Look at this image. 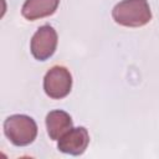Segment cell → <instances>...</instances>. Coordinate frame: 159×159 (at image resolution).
<instances>
[{
  "instance_id": "cell-3",
  "label": "cell",
  "mask_w": 159,
  "mask_h": 159,
  "mask_svg": "<svg viewBox=\"0 0 159 159\" xmlns=\"http://www.w3.org/2000/svg\"><path fill=\"white\" fill-rule=\"evenodd\" d=\"M72 88V76L63 66H53L43 78V89L52 99L65 98Z\"/></svg>"
},
{
  "instance_id": "cell-4",
  "label": "cell",
  "mask_w": 159,
  "mask_h": 159,
  "mask_svg": "<svg viewBox=\"0 0 159 159\" xmlns=\"http://www.w3.org/2000/svg\"><path fill=\"white\" fill-rule=\"evenodd\" d=\"M57 46V34L55 29L50 25H43L39 27L31 39V53L39 61H45L50 58Z\"/></svg>"
},
{
  "instance_id": "cell-6",
  "label": "cell",
  "mask_w": 159,
  "mask_h": 159,
  "mask_svg": "<svg viewBox=\"0 0 159 159\" xmlns=\"http://www.w3.org/2000/svg\"><path fill=\"white\" fill-rule=\"evenodd\" d=\"M46 128L50 138L58 140L72 129V118L63 111H52L46 116Z\"/></svg>"
},
{
  "instance_id": "cell-1",
  "label": "cell",
  "mask_w": 159,
  "mask_h": 159,
  "mask_svg": "<svg viewBox=\"0 0 159 159\" xmlns=\"http://www.w3.org/2000/svg\"><path fill=\"white\" fill-rule=\"evenodd\" d=\"M114 21L125 27H140L152 20V11L147 0H123L112 11Z\"/></svg>"
},
{
  "instance_id": "cell-7",
  "label": "cell",
  "mask_w": 159,
  "mask_h": 159,
  "mask_svg": "<svg viewBox=\"0 0 159 159\" xmlns=\"http://www.w3.org/2000/svg\"><path fill=\"white\" fill-rule=\"evenodd\" d=\"M58 2L60 0H26L22 5L21 14L30 21L42 19L52 15L57 9Z\"/></svg>"
},
{
  "instance_id": "cell-2",
  "label": "cell",
  "mask_w": 159,
  "mask_h": 159,
  "mask_svg": "<svg viewBox=\"0 0 159 159\" xmlns=\"http://www.w3.org/2000/svg\"><path fill=\"white\" fill-rule=\"evenodd\" d=\"M4 133L16 147H25L32 143L37 135V125L31 117L14 114L4 122Z\"/></svg>"
},
{
  "instance_id": "cell-5",
  "label": "cell",
  "mask_w": 159,
  "mask_h": 159,
  "mask_svg": "<svg viewBox=\"0 0 159 159\" xmlns=\"http://www.w3.org/2000/svg\"><path fill=\"white\" fill-rule=\"evenodd\" d=\"M89 143V135L84 127L72 128L65 135L58 139L57 148L60 152L71 154V155H81L87 149Z\"/></svg>"
}]
</instances>
